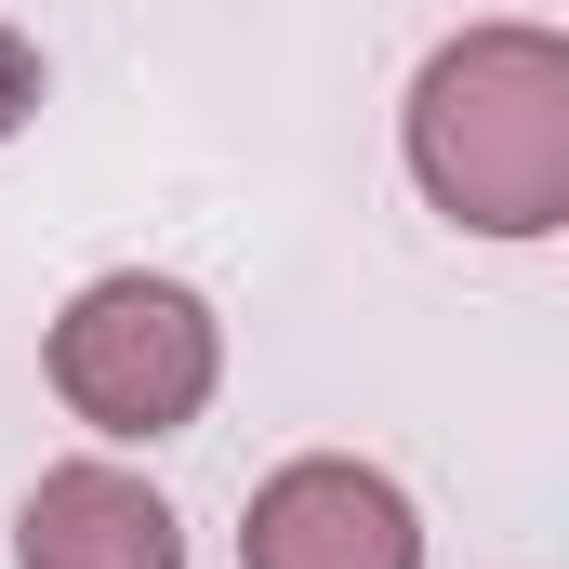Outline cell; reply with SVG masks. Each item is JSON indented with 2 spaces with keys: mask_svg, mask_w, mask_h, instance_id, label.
Segmentation results:
<instances>
[{
  "mask_svg": "<svg viewBox=\"0 0 569 569\" xmlns=\"http://www.w3.org/2000/svg\"><path fill=\"white\" fill-rule=\"evenodd\" d=\"M13 569H186V517L146 490L133 463L80 450V463H40L27 503H13Z\"/></svg>",
  "mask_w": 569,
  "mask_h": 569,
  "instance_id": "277c9868",
  "label": "cell"
},
{
  "mask_svg": "<svg viewBox=\"0 0 569 569\" xmlns=\"http://www.w3.org/2000/svg\"><path fill=\"white\" fill-rule=\"evenodd\" d=\"M239 569H425V517L358 450H291L239 517Z\"/></svg>",
  "mask_w": 569,
  "mask_h": 569,
  "instance_id": "3957f363",
  "label": "cell"
},
{
  "mask_svg": "<svg viewBox=\"0 0 569 569\" xmlns=\"http://www.w3.org/2000/svg\"><path fill=\"white\" fill-rule=\"evenodd\" d=\"M40 371H53V398L107 437V450H159V437H186L212 411L226 318H212V291L159 279V266H107V279H80L53 305Z\"/></svg>",
  "mask_w": 569,
  "mask_h": 569,
  "instance_id": "7a4b0ae2",
  "label": "cell"
},
{
  "mask_svg": "<svg viewBox=\"0 0 569 569\" xmlns=\"http://www.w3.org/2000/svg\"><path fill=\"white\" fill-rule=\"evenodd\" d=\"M411 186H425L437 226L463 239H557L569 226V40L543 13H490V27H450L425 67H411Z\"/></svg>",
  "mask_w": 569,
  "mask_h": 569,
  "instance_id": "6da1fadb",
  "label": "cell"
},
{
  "mask_svg": "<svg viewBox=\"0 0 569 569\" xmlns=\"http://www.w3.org/2000/svg\"><path fill=\"white\" fill-rule=\"evenodd\" d=\"M40 93H53V67H40V40L27 27H0V146L40 120Z\"/></svg>",
  "mask_w": 569,
  "mask_h": 569,
  "instance_id": "5b68a950",
  "label": "cell"
}]
</instances>
